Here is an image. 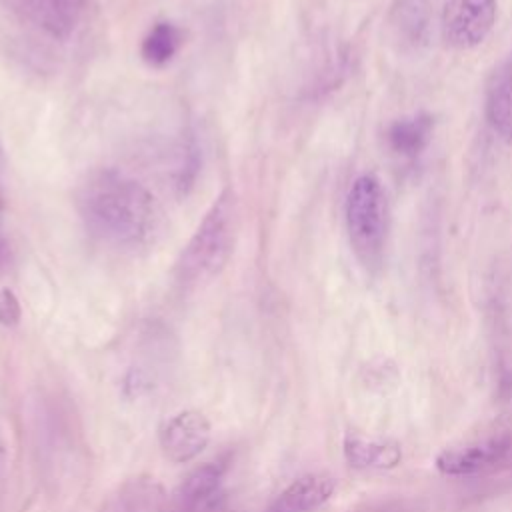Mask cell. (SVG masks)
<instances>
[{
    "instance_id": "1",
    "label": "cell",
    "mask_w": 512,
    "mask_h": 512,
    "mask_svg": "<svg viewBox=\"0 0 512 512\" xmlns=\"http://www.w3.org/2000/svg\"><path fill=\"white\" fill-rule=\"evenodd\" d=\"M78 212L100 244L134 250L158 228V208L146 186L118 170L94 172L78 192Z\"/></svg>"
},
{
    "instance_id": "2",
    "label": "cell",
    "mask_w": 512,
    "mask_h": 512,
    "mask_svg": "<svg viewBox=\"0 0 512 512\" xmlns=\"http://www.w3.org/2000/svg\"><path fill=\"white\" fill-rule=\"evenodd\" d=\"M238 226V196L232 188H224L184 246L176 262V280L186 288H196L216 278L234 252Z\"/></svg>"
},
{
    "instance_id": "3",
    "label": "cell",
    "mask_w": 512,
    "mask_h": 512,
    "mask_svg": "<svg viewBox=\"0 0 512 512\" xmlns=\"http://www.w3.org/2000/svg\"><path fill=\"white\" fill-rule=\"evenodd\" d=\"M344 220L350 248L368 274H378L388 242V200L382 182L374 174H360L344 204Z\"/></svg>"
},
{
    "instance_id": "4",
    "label": "cell",
    "mask_w": 512,
    "mask_h": 512,
    "mask_svg": "<svg viewBox=\"0 0 512 512\" xmlns=\"http://www.w3.org/2000/svg\"><path fill=\"white\" fill-rule=\"evenodd\" d=\"M512 450V432L508 426L494 424L476 434H470L458 442L444 446L434 466L440 474L462 478L474 476L500 464Z\"/></svg>"
},
{
    "instance_id": "5",
    "label": "cell",
    "mask_w": 512,
    "mask_h": 512,
    "mask_svg": "<svg viewBox=\"0 0 512 512\" xmlns=\"http://www.w3.org/2000/svg\"><path fill=\"white\" fill-rule=\"evenodd\" d=\"M494 24L496 0H444L440 10V36L454 50L480 46Z\"/></svg>"
},
{
    "instance_id": "6",
    "label": "cell",
    "mask_w": 512,
    "mask_h": 512,
    "mask_svg": "<svg viewBox=\"0 0 512 512\" xmlns=\"http://www.w3.org/2000/svg\"><path fill=\"white\" fill-rule=\"evenodd\" d=\"M222 462L196 466L184 480L166 494L162 512H220L226 500Z\"/></svg>"
},
{
    "instance_id": "7",
    "label": "cell",
    "mask_w": 512,
    "mask_h": 512,
    "mask_svg": "<svg viewBox=\"0 0 512 512\" xmlns=\"http://www.w3.org/2000/svg\"><path fill=\"white\" fill-rule=\"evenodd\" d=\"M212 438V424L200 410H182L174 414L158 432L162 454L174 464L194 460Z\"/></svg>"
},
{
    "instance_id": "8",
    "label": "cell",
    "mask_w": 512,
    "mask_h": 512,
    "mask_svg": "<svg viewBox=\"0 0 512 512\" xmlns=\"http://www.w3.org/2000/svg\"><path fill=\"white\" fill-rule=\"evenodd\" d=\"M8 4L50 36L66 40L74 32L88 0H8Z\"/></svg>"
},
{
    "instance_id": "9",
    "label": "cell",
    "mask_w": 512,
    "mask_h": 512,
    "mask_svg": "<svg viewBox=\"0 0 512 512\" xmlns=\"http://www.w3.org/2000/svg\"><path fill=\"white\" fill-rule=\"evenodd\" d=\"M484 112L494 134L512 144V52L492 68L486 80Z\"/></svg>"
},
{
    "instance_id": "10",
    "label": "cell",
    "mask_w": 512,
    "mask_h": 512,
    "mask_svg": "<svg viewBox=\"0 0 512 512\" xmlns=\"http://www.w3.org/2000/svg\"><path fill=\"white\" fill-rule=\"evenodd\" d=\"M336 490V480L324 472L304 474L292 480L272 502L268 512H316Z\"/></svg>"
},
{
    "instance_id": "11",
    "label": "cell",
    "mask_w": 512,
    "mask_h": 512,
    "mask_svg": "<svg viewBox=\"0 0 512 512\" xmlns=\"http://www.w3.org/2000/svg\"><path fill=\"white\" fill-rule=\"evenodd\" d=\"M434 116L414 112L392 120L384 130V144L390 154L402 160H416L432 142Z\"/></svg>"
},
{
    "instance_id": "12",
    "label": "cell",
    "mask_w": 512,
    "mask_h": 512,
    "mask_svg": "<svg viewBox=\"0 0 512 512\" xmlns=\"http://www.w3.org/2000/svg\"><path fill=\"white\" fill-rule=\"evenodd\" d=\"M342 452L348 466L356 470H390L402 460L398 442L366 438L360 434H346Z\"/></svg>"
},
{
    "instance_id": "13",
    "label": "cell",
    "mask_w": 512,
    "mask_h": 512,
    "mask_svg": "<svg viewBox=\"0 0 512 512\" xmlns=\"http://www.w3.org/2000/svg\"><path fill=\"white\" fill-rule=\"evenodd\" d=\"M166 494L154 478L128 480L102 512H162Z\"/></svg>"
},
{
    "instance_id": "14",
    "label": "cell",
    "mask_w": 512,
    "mask_h": 512,
    "mask_svg": "<svg viewBox=\"0 0 512 512\" xmlns=\"http://www.w3.org/2000/svg\"><path fill=\"white\" fill-rule=\"evenodd\" d=\"M184 44V30L172 22H158L140 44L142 60L152 68H162L174 60Z\"/></svg>"
},
{
    "instance_id": "15",
    "label": "cell",
    "mask_w": 512,
    "mask_h": 512,
    "mask_svg": "<svg viewBox=\"0 0 512 512\" xmlns=\"http://www.w3.org/2000/svg\"><path fill=\"white\" fill-rule=\"evenodd\" d=\"M430 0H398L394 6V26L398 36L408 44L424 40L428 30Z\"/></svg>"
},
{
    "instance_id": "16",
    "label": "cell",
    "mask_w": 512,
    "mask_h": 512,
    "mask_svg": "<svg viewBox=\"0 0 512 512\" xmlns=\"http://www.w3.org/2000/svg\"><path fill=\"white\" fill-rule=\"evenodd\" d=\"M22 318V308H20V300L14 294V290L10 288H2L0 290V324L6 328H14L18 326Z\"/></svg>"
},
{
    "instance_id": "17",
    "label": "cell",
    "mask_w": 512,
    "mask_h": 512,
    "mask_svg": "<svg viewBox=\"0 0 512 512\" xmlns=\"http://www.w3.org/2000/svg\"><path fill=\"white\" fill-rule=\"evenodd\" d=\"M4 206V148L0 138V208Z\"/></svg>"
},
{
    "instance_id": "18",
    "label": "cell",
    "mask_w": 512,
    "mask_h": 512,
    "mask_svg": "<svg viewBox=\"0 0 512 512\" xmlns=\"http://www.w3.org/2000/svg\"><path fill=\"white\" fill-rule=\"evenodd\" d=\"M8 264V244L6 240L0 236V270H4Z\"/></svg>"
}]
</instances>
